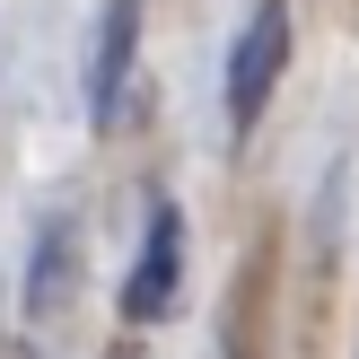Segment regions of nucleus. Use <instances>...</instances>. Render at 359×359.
<instances>
[{
    "label": "nucleus",
    "instance_id": "nucleus-1",
    "mask_svg": "<svg viewBox=\"0 0 359 359\" xmlns=\"http://www.w3.org/2000/svg\"><path fill=\"white\" fill-rule=\"evenodd\" d=\"M280 70H290V0H255V18H245L237 44H228V123H237V132L263 123Z\"/></svg>",
    "mask_w": 359,
    "mask_h": 359
},
{
    "label": "nucleus",
    "instance_id": "nucleus-4",
    "mask_svg": "<svg viewBox=\"0 0 359 359\" xmlns=\"http://www.w3.org/2000/svg\"><path fill=\"white\" fill-rule=\"evenodd\" d=\"M70 272H79V228H70V219H44L35 263H27V333H35V342L62 325V307H70Z\"/></svg>",
    "mask_w": 359,
    "mask_h": 359
},
{
    "label": "nucleus",
    "instance_id": "nucleus-2",
    "mask_svg": "<svg viewBox=\"0 0 359 359\" xmlns=\"http://www.w3.org/2000/svg\"><path fill=\"white\" fill-rule=\"evenodd\" d=\"M184 290V210L158 202L149 228H140V255H132V280H123V316L132 325H158Z\"/></svg>",
    "mask_w": 359,
    "mask_h": 359
},
{
    "label": "nucleus",
    "instance_id": "nucleus-3",
    "mask_svg": "<svg viewBox=\"0 0 359 359\" xmlns=\"http://www.w3.org/2000/svg\"><path fill=\"white\" fill-rule=\"evenodd\" d=\"M132 44H140V0H105L97 62H88V114H97V132H114L123 97H132Z\"/></svg>",
    "mask_w": 359,
    "mask_h": 359
}]
</instances>
